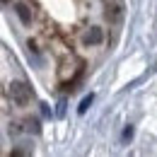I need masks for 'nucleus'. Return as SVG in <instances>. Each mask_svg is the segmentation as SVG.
<instances>
[{
    "label": "nucleus",
    "instance_id": "3",
    "mask_svg": "<svg viewBox=\"0 0 157 157\" xmlns=\"http://www.w3.org/2000/svg\"><path fill=\"white\" fill-rule=\"evenodd\" d=\"M92 101H94V94H87V97L80 101V106H78V114H87V109L92 106Z\"/></svg>",
    "mask_w": 157,
    "mask_h": 157
},
{
    "label": "nucleus",
    "instance_id": "7",
    "mask_svg": "<svg viewBox=\"0 0 157 157\" xmlns=\"http://www.w3.org/2000/svg\"><path fill=\"white\" fill-rule=\"evenodd\" d=\"M20 155H29V150H20V147L12 150V157H20Z\"/></svg>",
    "mask_w": 157,
    "mask_h": 157
},
{
    "label": "nucleus",
    "instance_id": "2",
    "mask_svg": "<svg viewBox=\"0 0 157 157\" xmlns=\"http://www.w3.org/2000/svg\"><path fill=\"white\" fill-rule=\"evenodd\" d=\"M85 41H87V44H99V41H101V29H99V27H92V29L85 34Z\"/></svg>",
    "mask_w": 157,
    "mask_h": 157
},
{
    "label": "nucleus",
    "instance_id": "5",
    "mask_svg": "<svg viewBox=\"0 0 157 157\" xmlns=\"http://www.w3.org/2000/svg\"><path fill=\"white\" fill-rule=\"evenodd\" d=\"M133 138V126H126L123 128V140H131Z\"/></svg>",
    "mask_w": 157,
    "mask_h": 157
},
{
    "label": "nucleus",
    "instance_id": "4",
    "mask_svg": "<svg viewBox=\"0 0 157 157\" xmlns=\"http://www.w3.org/2000/svg\"><path fill=\"white\" fill-rule=\"evenodd\" d=\"M17 15H20V20L24 22V24L32 22V15H29V7H27V5H17Z\"/></svg>",
    "mask_w": 157,
    "mask_h": 157
},
{
    "label": "nucleus",
    "instance_id": "6",
    "mask_svg": "<svg viewBox=\"0 0 157 157\" xmlns=\"http://www.w3.org/2000/svg\"><path fill=\"white\" fill-rule=\"evenodd\" d=\"M56 114H58V116H63V114H65V101H58V109H56Z\"/></svg>",
    "mask_w": 157,
    "mask_h": 157
},
{
    "label": "nucleus",
    "instance_id": "1",
    "mask_svg": "<svg viewBox=\"0 0 157 157\" xmlns=\"http://www.w3.org/2000/svg\"><path fill=\"white\" fill-rule=\"evenodd\" d=\"M10 97H12V101L15 104H20V106H27L29 101H32V87H27L24 82H20V80H15V82H10Z\"/></svg>",
    "mask_w": 157,
    "mask_h": 157
},
{
    "label": "nucleus",
    "instance_id": "9",
    "mask_svg": "<svg viewBox=\"0 0 157 157\" xmlns=\"http://www.w3.org/2000/svg\"><path fill=\"white\" fill-rule=\"evenodd\" d=\"M2 2H7V0H2Z\"/></svg>",
    "mask_w": 157,
    "mask_h": 157
},
{
    "label": "nucleus",
    "instance_id": "8",
    "mask_svg": "<svg viewBox=\"0 0 157 157\" xmlns=\"http://www.w3.org/2000/svg\"><path fill=\"white\" fill-rule=\"evenodd\" d=\"M41 114H44V116H48V114H51V111H48V104H41Z\"/></svg>",
    "mask_w": 157,
    "mask_h": 157
}]
</instances>
